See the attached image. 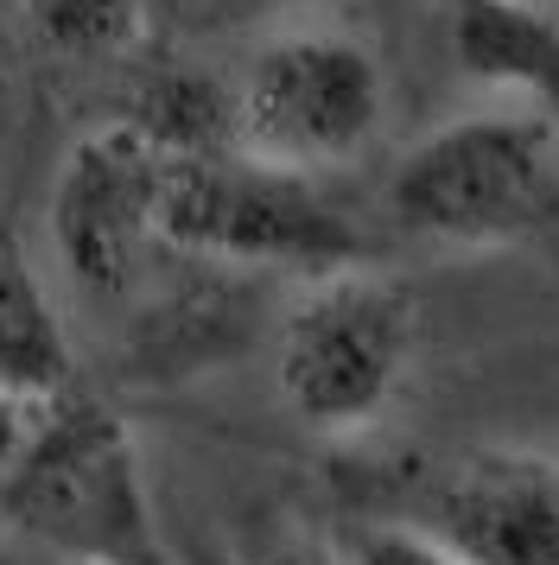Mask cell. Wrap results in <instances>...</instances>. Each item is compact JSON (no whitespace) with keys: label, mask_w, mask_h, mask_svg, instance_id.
<instances>
[{"label":"cell","mask_w":559,"mask_h":565,"mask_svg":"<svg viewBox=\"0 0 559 565\" xmlns=\"http://www.w3.org/2000/svg\"><path fill=\"white\" fill-rule=\"evenodd\" d=\"M381 204L426 248H521L559 223V134L515 103L445 115L388 166Z\"/></svg>","instance_id":"cell-1"},{"label":"cell","mask_w":559,"mask_h":565,"mask_svg":"<svg viewBox=\"0 0 559 565\" xmlns=\"http://www.w3.org/2000/svg\"><path fill=\"white\" fill-rule=\"evenodd\" d=\"M0 527L57 565H172L140 438L102 401H51L0 483Z\"/></svg>","instance_id":"cell-2"},{"label":"cell","mask_w":559,"mask_h":565,"mask_svg":"<svg viewBox=\"0 0 559 565\" xmlns=\"http://www.w3.org/2000/svg\"><path fill=\"white\" fill-rule=\"evenodd\" d=\"M420 356V306L376 260L299 280L274 331L280 407L305 433L356 438L381 426Z\"/></svg>","instance_id":"cell-3"},{"label":"cell","mask_w":559,"mask_h":565,"mask_svg":"<svg viewBox=\"0 0 559 565\" xmlns=\"http://www.w3.org/2000/svg\"><path fill=\"white\" fill-rule=\"evenodd\" d=\"M159 242H166V255L203 260V267L299 274V280L369 260L362 230L318 191V179L249 159L235 147L166 159Z\"/></svg>","instance_id":"cell-4"},{"label":"cell","mask_w":559,"mask_h":565,"mask_svg":"<svg viewBox=\"0 0 559 565\" xmlns=\"http://www.w3.org/2000/svg\"><path fill=\"white\" fill-rule=\"evenodd\" d=\"M235 153L286 172H337L362 159L388 128V71L344 26H286L242 64Z\"/></svg>","instance_id":"cell-5"},{"label":"cell","mask_w":559,"mask_h":565,"mask_svg":"<svg viewBox=\"0 0 559 565\" xmlns=\"http://www.w3.org/2000/svg\"><path fill=\"white\" fill-rule=\"evenodd\" d=\"M166 147L134 121H102L76 134L71 153L57 159L45 204V235L57 267L76 292L127 299L147 280L159 242V191H166Z\"/></svg>","instance_id":"cell-6"},{"label":"cell","mask_w":559,"mask_h":565,"mask_svg":"<svg viewBox=\"0 0 559 565\" xmlns=\"http://www.w3.org/2000/svg\"><path fill=\"white\" fill-rule=\"evenodd\" d=\"M464 565H559V458L547 445H483L452 458L407 509Z\"/></svg>","instance_id":"cell-7"},{"label":"cell","mask_w":559,"mask_h":565,"mask_svg":"<svg viewBox=\"0 0 559 565\" xmlns=\"http://www.w3.org/2000/svg\"><path fill=\"white\" fill-rule=\"evenodd\" d=\"M445 39L464 83L489 103H515L559 134V13L534 0H452Z\"/></svg>","instance_id":"cell-8"},{"label":"cell","mask_w":559,"mask_h":565,"mask_svg":"<svg viewBox=\"0 0 559 565\" xmlns=\"http://www.w3.org/2000/svg\"><path fill=\"white\" fill-rule=\"evenodd\" d=\"M76 382V350L64 311L45 292L39 267L0 242V401H64Z\"/></svg>","instance_id":"cell-9"},{"label":"cell","mask_w":559,"mask_h":565,"mask_svg":"<svg viewBox=\"0 0 559 565\" xmlns=\"http://www.w3.org/2000/svg\"><path fill=\"white\" fill-rule=\"evenodd\" d=\"M20 13L45 52L76 64L127 57L147 32V0H20Z\"/></svg>","instance_id":"cell-10"},{"label":"cell","mask_w":559,"mask_h":565,"mask_svg":"<svg viewBox=\"0 0 559 565\" xmlns=\"http://www.w3.org/2000/svg\"><path fill=\"white\" fill-rule=\"evenodd\" d=\"M337 553H344V565H464L445 540H432L426 527H420V521H407V514L356 521Z\"/></svg>","instance_id":"cell-11"},{"label":"cell","mask_w":559,"mask_h":565,"mask_svg":"<svg viewBox=\"0 0 559 565\" xmlns=\"http://www.w3.org/2000/svg\"><path fill=\"white\" fill-rule=\"evenodd\" d=\"M45 407H51V401H45ZM45 407H32V401H0V483H7V477H13V463L25 458V445H32V433H39Z\"/></svg>","instance_id":"cell-12"},{"label":"cell","mask_w":559,"mask_h":565,"mask_svg":"<svg viewBox=\"0 0 559 565\" xmlns=\"http://www.w3.org/2000/svg\"><path fill=\"white\" fill-rule=\"evenodd\" d=\"M254 565H344V553L325 546V540H280V546H267Z\"/></svg>","instance_id":"cell-13"},{"label":"cell","mask_w":559,"mask_h":565,"mask_svg":"<svg viewBox=\"0 0 559 565\" xmlns=\"http://www.w3.org/2000/svg\"><path fill=\"white\" fill-rule=\"evenodd\" d=\"M547 451H553V458H559V419H553V438H547Z\"/></svg>","instance_id":"cell-14"},{"label":"cell","mask_w":559,"mask_h":565,"mask_svg":"<svg viewBox=\"0 0 559 565\" xmlns=\"http://www.w3.org/2000/svg\"><path fill=\"white\" fill-rule=\"evenodd\" d=\"M261 7H293V0H261Z\"/></svg>","instance_id":"cell-15"},{"label":"cell","mask_w":559,"mask_h":565,"mask_svg":"<svg viewBox=\"0 0 559 565\" xmlns=\"http://www.w3.org/2000/svg\"><path fill=\"white\" fill-rule=\"evenodd\" d=\"M534 7H559V0H534Z\"/></svg>","instance_id":"cell-16"},{"label":"cell","mask_w":559,"mask_h":565,"mask_svg":"<svg viewBox=\"0 0 559 565\" xmlns=\"http://www.w3.org/2000/svg\"><path fill=\"white\" fill-rule=\"evenodd\" d=\"M0 7H7V0H0Z\"/></svg>","instance_id":"cell-17"}]
</instances>
